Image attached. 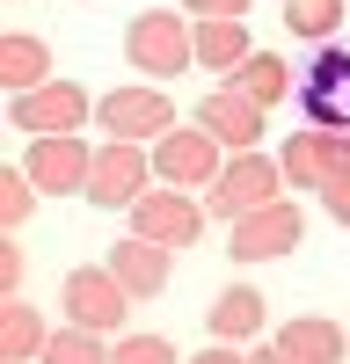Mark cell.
I'll use <instances>...</instances> for the list:
<instances>
[{
  "instance_id": "cell-14",
  "label": "cell",
  "mask_w": 350,
  "mask_h": 364,
  "mask_svg": "<svg viewBox=\"0 0 350 364\" xmlns=\"http://www.w3.org/2000/svg\"><path fill=\"white\" fill-rule=\"evenodd\" d=\"M212 343H233V350L262 343V291L255 284H226L212 299Z\"/></svg>"
},
{
  "instance_id": "cell-6",
  "label": "cell",
  "mask_w": 350,
  "mask_h": 364,
  "mask_svg": "<svg viewBox=\"0 0 350 364\" xmlns=\"http://www.w3.org/2000/svg\"><path fill=\"white\" fill-rule=\"evenodd\" d=\"M88 117H95V95L80 80H44L37 95H8V124L29 139H73Z\"/></svg>"
},
{
  "instance_id": "cell-23",
  "label": "cell",
  "mask_w": 350,
  "mask_h": 364,
  "mask_svg": "<svg viewBox=\"0 0 350 364\" xmlns=\"http://www.w3.org/2000/svg\"><path fill=\"white\" fill-rule=\"evenodd\" d=\"M110 364H190V357H175L168 336H117L110 343Z\"/></svg>"
},
{
  "instance_id": "cell-18",
  "label": "cell",
  "mask_w": 350,
  "mask_h": 364,
  "mask_svg": "<svg viewBox=\"0 0 350 364\" xmlns=\"http://www.w3.org/2000/svg\"><path fill=\"white\" fill-rule=\"evenodd\" d=\"M277 168H285V182L292 190H329V132H292L285 139V154H277Z\"/></svg>"
},
{
  "instance_id": "cell-7",
  "label": "cell",
  "mask_w": 350,
  "mask_h": 364,
  "mask_svg": "<svg viewBox=\"0 0 350 364\" xmlns=\"http://www.w3.org/2000/svg\"><path fill=\"white\" fill-rule=\"evenodd\" d=\"M154 146H124V139H102L95 146V175H88V204L102 211H132L146 190H154Z\"/></svg>"
},
{
  "instance_id": "cell-20",
  "label": "cell",
  "mask_w": 350,
  "mask_h": 364,
  "mask_svg": "<svg viewBox=\"0 0 350 364\" xmlns=\"http://www.w3.org/2000/svg\"><path fill=\"white\" fill-rule=\"evenodd\" d=\"M285 29L307 44H329L343 29V0H285Z\"/></svg>"
},
{
  "instance_id": "cell-26",
  "label": "cell",
  "mask_w": 350,
  "mask_h": 364,
  "mask_svg": "<svg viewBox=\"0 0 350 364\" xmlns=\"http://www.w3.org/2000/svg\"><path fill=\"white\" fill-rule=\"evenodd\" d=\"M321 211H329L336 226H350V175H343V182H329V190H321Z\"/></svg>"
},
{
  "instance_id": "cell-22",
  "label": "cell",
  "mask_w": 350,
  "mask_h": 364,
  "mask_svg": "<svg viewBox=\"0 0 350 364\" xmlns=\"http://www.w3.org/2000/svg\"><path fill=\"white\" fill-rule=\"evenodd\" d=\"M37 197H44V190L22 175V161H15V168H0V226H8V233H22V226H29Z\"/></svg>"
},
{
  "instance_id": "cell-15",
  "label": "cell",
  "mask_w": 350,
  "mask_h": 364,
  "mask_svg": "<svg viewBox=\"0 0 350 364\" xmlns=\"http://www.w3.org/2000/svg\"><path fill=\"white\" fill-rule=\"evenodd\" d=\"M270 343H277V350H292L299 364H343V357H350V336H343L336 321H321V314H292Z\"/></svg>"
},
{
  "instance_id": "cell-11",
  "label": "cell",
  "mask_w": 350,
  "mask_h": 364,
  "mask_svg": "<svg viewBox=\"0 0 350 364\" xmlns=\"http://www.w3.org/2000/svg\"><path fill=\"white\" fill-rule=\"evenodd\" d=\"M262 117H270V109H255L241 87H226V80H219L212 95L197 102V117H190V124H204V132L226 146V154H262Z\"/></svg>"
},
{
  "instance_id": "cell-17",
  "label": "cell",
  "mask_w": 350,
  "mask_h": 364,
  "mask_svg": "<svg viewBox=\"0 0 350 364\" xmlns=\"http://www.w3.org/2000/svg\"><path fill=\"white\" fill-rule=\"evenodd\" d=\"M255 58V44H248V22H197V66L204 73H241Z\"/></svg>"
},
{
  "instance_id": "cell-13",
  "label": "cell",
  "mask_w": 350,
  "mask_h": 364,
  "mask_svg": "<svg viewBox=\"0 0 350 364\" xmlns=\"http://www.w3.org/2000/svg\"><path fill=\"white\" fill-rule=\"evenodd\" d=\"M44 80H58L51 73V44L29 37V29H8V37H0V87H8V95H37Z\"/></svg>"
},
{
  "instance_id": "cell-27",
  "label": "cell",
  "mask_w": 350,
  "mask_h": 364,
  "mask_svg": "<svg viewBox=\"0 0 350 364\" xmlns=\"http://www.w3.org/2000/svg\"><path fill=\"white\" fill-rule=\"evenodd\" d=\"M329 175H336V182L350 175V132H329Z\"/></svg>"
},
{
  "instance_id": "cell-19",
  "label": "cell",
  "mask_w": 350,
  "mask_h": 364,
  "mask_svg": "<svg viewBox=\"0 0 350 364\" xmlns=\"http://www.w3.org/2000/svg\"><path fill=\"white\" fill-rule=\"evenodd\" d=\"M226 87H241V95H248L255 109H277L285 95H299V87H292V66H285V58H277V51H255V58H248V66H241V73H233Z\"/></svg>"
},
{
  "instance_id": "cell-25",
  "label": "cell",
  "mask_w": 350,
  "mask_h": 364,
  "mask_svg": "<svg viewBox=\"0 0 350 364\" xmlns=\"http://www.w3.org/2000/svg\"><path fill=\"white\" fill-rule=\"evenodd\" d=\"M0 299H22V248L0 240Z\"/></svg>"
},
{
  "instance_id": "cell-21",
  "label": "cell",
  "mask_w": 350,
  "mask_h": 364,
  "mask_svg": "<svg viewBox=\"0 0 350 364\" xmlns=\"http://www.w3.org/2000/svg\"><path fill=\"white\" fill-rule=\"evenodd\" d=\"M37 364H110V336H88V328H51V343Z\"/></svg>"
},
{
  "instance_id": "cell-1",
  "label": "cell",
  "mask_w": 350,
  "mask_h": 364,
  "mask_svg": "<svg viewBox=\"0 0 350 364\" xmlns=\"http://www.w3.org/2000/svg\"><path fill=\"white\" fill-rule=\"evenodd\" d=\"M124 58H132V73H146L161 87L183 66H197V22H183L175 8H139L124 22Z\"/></svg>"
},
{
  "instance_id": "cell-9",
  "label": "cell",
  "mask_w": 350,
  "mask_h": 364,
  "mask_svg": "<svg viewBox=\"0 0 350 364\" xmlns=\"http://www.w3.org/2000/svg\"><path fill=\"white\" fill-rule=\"evenodd\" d=\"M22 175L37 182L44 197H88V175H95V146H88L80 132H73V139H29Z\"/></svg>"
},
{
  "instance_id": "cell-29",
  "label": "cell",
  "mask_w": 350,
  "mask_h": 364,
  "mask_svg": "<svg viewBox=\"0 0 350 364\" xmlns=\"http://www.w3.org/2000/svg\"><path fill=\"white\" fill-rule=\"evenodd\" d=\"M248 364H299V357L277 350V343H255V350H248Z\"/></svg>"
},
{
  "instance_id": "cell-10",
  "label": "cell",
  "mask_w": 350,
  "mask_h": 364,
  "mask_svg": "<svg viewBox=\"0 0 350 364\" xmlns=\"http://www.w3.org/2000/svg\"><path fill=\"white\" fill-rule=\"evenodd\" d=\"M307 240V211L299 204H270V211H255V219H233V233H226V255L233 262H277V255H292Z\"/></svg>"
},
{
  "instance_id": "cell-3",
  "label": "cell",
  "mask_w": 350,
  "mask_h": 364,
  "mask_svg": "<svg viewBox=\"0 0 350 364\" xmlns=\"http://www.w3.org/2000/svg\"><path fill=\"white\" fill-rule=\"evenodd\" d=\"M285 168L270 161V154H233L226 168H219V182L212 190H204V211H212V219H255V211H270V204H285Z\"/></svg>"
},
{
  "instance_id": "cell-16",
  "label": "cell",
  "mask_w": 350,
  "mask_h": 364,
  "mask_svg": "<svg viewBox=\"0 0 350 364\" xmlns=\"http://www.w3.org/2000/svg\"><path fill=\"white\" fill-rule=\"evenodd\" d=\"M51 343L44 314L29 306V299H0V364H37Z\"/></svg>"
},
{
  "instance_id": "cell-2",
  "label": "cell",
  "mask_w": 350,
  "mask_h": 364,
  "mask_svg": "<svg viewBox=\"0 0 350 364\" xmlns=\"http://www.w3.org/2000/svg\"><path fill=\"white\" fill-rule=\"evenodd\" d=\"M139 306V299L117 284L110 262H80L66 269V284H58V314H66V328H88V336H124V314Z\"/></svg>"
},
{
  "instance_id": "cell-28",
  "label": "cell",
  "mask_w": 350,
  "mask_h": 364,
  "mask_svg": "<svg viewBox=\"0 0 350 364\" xmlns=\"http://www.w3.org/2000/svg\"><path fill=\"white\" fill-rule=\"evenodd\" d=\"M190 364H248V350H233V343H212V350H197Z\"/></svg>"
},
{
  "instance_id": "cell-8",
  "label": "cell",
  "mask_w": 350,
  "mask_h": 364,
  "mask_svg": "<svg viewBox=\"0 0 350 364\" xmlns=\"http://www.w3.org/2000/svg\"><path fill=\"white\" fill-rule=\"evenodd\" d=\"M219 168H226V146L204 124H175L168 139H154V175L168 190H212Z\"/></svg>"
},
{
  "instance_id": "cell-24",
  "label": "cell",
  "mask_w": 350,
  "mask_h": 364,
  "mask_svg": "<svg viewBox=\"0 0 350 364\" xmlns=\"http://www.w3.org/2000/svg\"><path fill=\"white\" fill-rule=\"evenodd\" d=\"M197 22H248V0H183Z\"/></svg>"
},
{
  "instance_id": "cell-5",
  "label": "cell",
  "mask_w": 350,
  "mask_h": 364,
  "mask_svg": "<svg viewBox=\"0 0 350 364\" xmlns=\"http://www.w3.org/2000/svg\"><path fill=\"white\" fill-rule=\"evenodd\" d=\"M204 197H190V190H168V182H154L139 204H132V233L139 240H154V248H168V255H183V248H197L204 240Z\"/></svg>"
},
{
  "instance_id": "cell-4",
  "label": "cell",
  "mask_w": 350,
  "mask_h": 364,
  "mask_svg": "<svg viewBox=\"0 0 350 364\" xmlns=\"http://www.w3.org/2000/svg\"><path fill=\"white\" fill-rule=\"evenodd\" d=\"M95 124L110 139H124V146H154L175 132V102H168V87L154 80H132V87H110V95H95Z\"/></svg>"
},
{
  "instance_id": "cell-12",
  "label": "cell",
  "mask_w": 350,
  "mask_h": 364,
  "mask_svg": "<svg viewBox=\"0 0 350 364\" xmlns=\"http://www.w3.org/2000/svg\"><path fill=\"white\" fill-rule=\"evenodd\" d=\"M102 262L117 269V284H124L132 299H161V291H168V269H175V255L154 248V240H139V233H124Z\"/></svg>"
}]
</instances>
